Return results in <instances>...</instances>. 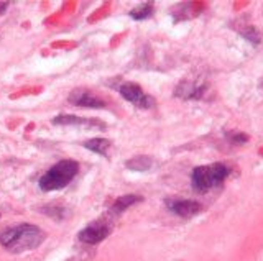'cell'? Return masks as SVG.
Returning a JSON list of instances; mask_svg holds the SVG:
<instances>
[{"label":"cell","instance_id":"cell-1","mask_svg":"<svg viewBox=\"0 0 263 261\" xmlns=\"http://www.w3.org/2000/svg\"><path fill=\"white\" fill-rule=\"evenodd\" d=\"M45 242V233L40 227L23 224L0 233V245L12 253H23L38 248Z\"/></svg>","mask_w":263,"mask_h":261},{"label":"cell","instance_id":"cell-2","mask_svg":"<svg viewBox=\"0 0 263 261\" xmlns=\"http://www.w3.org/2000/svg\"><path fill=\"white\" fill-rule=\"evenodd\" d=\"M79 171V165L72 159H63L60 163L48 169L46 173L40 177V189L49 192V191H58L68 186L74 177H76Z\"/></svg>","mask_w":263,"mask_h":261},{"label":"cell","instance_id":"cell-3","mask_svg":"<svg viewBox=\"0 0 263 261\" xmlns=\"http://www.w3.org/2000/svg\"><path fill=\"white\" fill-rule=\"evenodd\" d=\"M230 174V168L222 165V163H214V165L197 166L191 174L193 187L199 192H205L222 184Z\"/></svg>","mask_w":263,"mask_h":261},{"label":"cell","instance_id":"cell-4","mask_svg":"<svg viewBox=\"0 0 263 261\" xmlns=\"http://www.w3.org/2000/svg\"><path fill=\"white\" fill-rule=\"evenodd\" d=\"M120 95L125 101H128L130 104L137 105L140 109H152L155 105V99L150 97L148 94L143 92V89L138 84L134 83H125L120 86Z\"/></svg>","mask_w":263,"mask_h":261},{"label":"cell","instance_id":"cell-5","mask_svg":"<svg viewBox=\"0 0 263 261\" xmlns=\"http://www.w3.org/2000/svg\"><path fill=\"white\" fill-rule=\"evenodd\" d=\"M110 233V225L104 222V220H97V222L89 224L86 228L79 232V240L86 245H97L107 238Z\"/></svg>","mask_w":263,"mask_h":261},{"label":"cell","instance_id":"cell-6","mask_svg":"<svg viewBox=\"0 0 263 261\" xmlns=\"http://www.w3.org/2000/svg\"><path fill=\"white\" fill-rule=\"evenodd\" d=\"M166 206L170 212L176 214L181 218H191L202 210L201 204L191 199H170L166 200Z\"/></svg>","mask_w":263,"mask_h":261},{"label":"cell","instance_id":"cell-7","mask_svg":"<svg viewBox=\"0 0 263 261\" xmlns=\"http://www.w3.org/2000/svg\"><path fill=\"white\" fill-rule=\"evenodd\" d=\"M68 101L72 105H76V107L105 109V102L102 99H99V97H96L94 94H90L89 91H84V89H76V91H72Z\"/></svg>","mask_w":263,"mask_h":261},{"label":"cell","instance_id":"cell-8","mask_svg":"<svg viewBox=\"0 0 263 261\" xmlns=\"http://www.w3.org/2000/svg\"><path fill=\"white\" fill-rule=\"evenodd\" d=\"M54 125H72V127H87V128H105V124L99 120H87L82 117H76V115H58L53 120Z\"/></svg>","mask_w":263,"mask_h":261},{"label":"cell","instance_id":"cell-9","mask_svg":"<svg viewBox=\"0 0 263 261\" xmlns=\"http://www.w3.org/2000/svg\"><path fill=\"white\" fill-rule=\"evenodd\" d=\"M205 92L204 84H196V83H183L176 89V95L184 101H197L201 99Z\"/></svg>","mask_w":263,"mask_h":261},{"label":"cell","instance_id":"cell-10","mask_svg":"<svg viewBox=\"0 0 263 261\" xmlns=\"http://www.w3.org/2000/svg\"><path fill=\"white\" fill-rule=\"evenodd\" d=\"M142 200V197L137 194H127V195H122V197H119L117 200L114 202V206H112V212L114 214H120V212H123L125 209H128L130 206H134V204L140 202Z\"/></svg>","mask_w":263,"mask_h":261},{"label":"cell","instance_id":"cell-11","mask_svg":"<svg viewBox=\"0 0 263 261\" xmlns=\"http://www.w3.org/2000/svg\"><path fill=\"white\" fill-rule=\"evenodd\" d=\"M153 165H155V161L150 156H135L130 161H127V168L132 171H148V169H152Z\"/></svg>","mask_w":263,"mask_h":261},{"label":"cell","instance_id":"cell-12","mask_svg":"<svg viewBox=\"0 0 263 261\" xmlns=\"http://www.w3.org/2000/svg\"><path fill=\"white\" fill-rule=\"evenodd\" d=\"M84 146H86L87 150H90V151H94L97 154H102V156H105L107 150H109V146H110V142L105 140V138H94V140L86 142Z\"/></svg>","mask_w":263,"mask_h":261},{"label":"cell","instance_id":"cell-13","mask_svg":"<svg viewBox=\"0 0 263 261\" xmlns=\"http://www.w3.org/2000/svg\"><path fill=\"white\" fill-rule=\"evenodd\" d=\"M153 13V4L152 2H146V4H142L137 9H134L130 12V17L134 20H146L148 17H152Z\"/></svg>","mask_w":263,"mask_h":261},{"label":"cell","instance_id":"cell-14","mask_svg":"<svg viewBox=\"0 0 263 261\" xmlns=\"http://www.w3.org/2000/svg\"><path fill=\"white\" fill-rule=\"evenodd\" d=\"M229 140H230V143H234V145H243L247 140H249V136H247L245 133L235 132V133H230L229 135Z\"/></svg>","mask_w":263,"mask_h":261},{"label":"cell","instance_id":"cell-15","mask_svg":"<svg viewBox=\"0 0 263 261\" xmlns=\"http://www.w3.org/2000/svg\"><path fill=\"white\" fill-rule=\"evenodd\" d=\"M45 212L48 215H51L53 218H56V220L64 218V209L63 207H46Z\"/></svg>","mask_w":263,"mask_h":261},{"label":"cell","instance_id":"cell-16","mask_svg":"<svg viewBox=\"0 0 263 261\" xmlns=\"http://www.w3.org/2000/svg\"><path fill=\"white\" fill-rule=\"evenodd\" d=\"M8 9V2H0V15H4Z\"/></svg>","mask_w":263,"mask_h":261}]
</instances>
